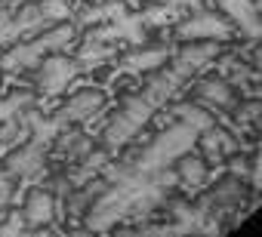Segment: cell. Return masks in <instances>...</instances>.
<instances>
[{"instance_id": "277c9868", "label": "cell", "mask_w": 262, "mask_h": 237, "mask_svg": "<svg viewBox=\"0 0 262 237\" xmlns=\"http://www.w3.org/2000/svg\"><path fill=\"white\" fill-rule=\"evenodd\" d=\"M22 216L25 225H50L56 219V194L50 188H31L22 200Z\"/></svg>"}, {"instance_id": "6da1fadb", "label": "cell", "mask_w": 262, "mask_h": 237, "mask_svg": "<svg viewBox=\"0 0 262 237\" xmlns=\"http://www.w3.org/2000/svg\"><path fill=\"white\" fill-rule=\"evenodd\" d=\"M74 37V28L71 25H56V28H47L40 37L28 40V43H19L13 46L10 53H4L0 59V68H25V65H37L40 59L59 53L62 46H68V40Z\"/></svg>"}, {"instance_id": "3957f363", "label": "cell", "mask_w": 262, "mask_h": 237, "mask_svg": "<svg viewBox=\"0 0 262 237\" xmlns=\"http://www.w3.org/2000/svg\"><path fill=\"white\" fill-rule=\"evenodd\" d=\"M194 99L204 105V108H219V111H234L241 105L234 86L222 77H207L194 86Z\"/></svg>"}, {"instance_id": "9c48e42d", "label": "cell", "mask_w": 262, "mask_h": 237, "mask_svg": "<svg viewBox=\"0 0 262 237\" xmlns=\"http://www.w3.org/2000/svg\"><path fill=\"white\" fill-rule=\"evenodd\" d=\"M216 53H219V40H185L179 62H182V68H201L204 62L216 59Z\"/></svg>"}, {"instance_id": "7c38bea8", "label": "cell", "mask_w": 262, "mask_h": 237, "mask_svg": "<svg viewBox=\"0 0 262 237\" xmlns=\"http://www.w3.org/2000/svg\"><path fill=\"white\" fill-rule=\"evenodd\" d=\"M90 148H93V145H90V139H86L83 133H68V136H62L59 145H56V151H62V154H68V157H83Z\"/></svg>"}, {"instance_id": "52a82bcc", "label": "cell", "mask_w": 262, "mask_h": 237, "mask_svg": "<svg viewBox=\"0 0 262 237\" xmlns=\"http://www.w3.org/2000/svg\"><path fill=\"white\" fill-rule=\"evenodd\" d=\"M198 145H201V151H204L207 160H225V157H231V154L241 151L237 139H234L228 130H222V127H207V130L201 133Z\"/></svg>"}, {"instance_id": "5bb4252c", "label": "cell", "mask_w": 262, "mask_h": 237, "mask_svg": "<svg viewBox=\"0 0 262 237\" xmlns=\"http://www.w3.org/2000/svg\"><path fill=\"white\" fill-rule=\"evenodd\" d=\"M25 231V216L19 209H10L4 219H0V237H7V234H19Z\"/></svg>"}, {"instance_id": "30bf717a", "label": "cell", "mask_w": 262, "mask_h": 237, "mask_svg": "<svg viewBox=\"0 0 262 237\" xmlns=\"http://www.w3.org/2000/svg\"><path fill=\"white\" fill-rule=\"evenodd\" d=\"M173 173L185 182V185H204L207 182V176H210V170H207V160L201 157V154H182L176 163H173Z\"/></svg>"}, {"instance_id": "8fae6325", "label": "cell", "mask_w": 262, "mask_h": 237, "mask_svg": "<svg viewBox=\"0 0 262 237\" xmlns=\"http://www.w3.org/2000/svg\"><path fill=\"white\" fill-rule=\"evenodd\" d=\"M164 62H167V50L164 46H145V50H133V53L126 56V65L129 68H142V71L158 68Z\"/></svg>"}, {"instance_id": "7a4b0ae2", "label": "cell", "mask_w": 262, "mask_h": 237, "mask_svg": "<svg viewBox=\"0 0 262 237\" xmlns=\"http://www.w3.org/2000/svg\"><path fill=\"white\" fill-rule=\"evenodd\" d=\"M231 22L225 16H210V13H201V16H191L185 19L179 28H176V37L185 43V40H225L231 37Z\"/></svg>"}, {"instance_id": "4fadbf2b", "label": "cell", "mask_w": 262, "mask_h": 237, "mask_svg": "<svg viewBox=\"0 0 262 237\" xmlns=\"http://www.w3.org/2000/svg\"><path fill=\"white\" fill-rule=\"evenodd\" d=\"M37 10H40L43 22H59V19L71 16V0H40Z\"/></svg>"}, {"instance_id": "ba28073f", "label": "cell", "mask_w": 262, "mask_h": 237, "mask_svg": "<svg viewBox=\"0 0 262 237\" xmlns=\"http://www.w3.org/2000/svg\"><path fill=\"white\" fill-rule=\"evenodd\" d=\"M102 105H105L102 89H80L65 102V108L59 111V121H86L96 111H102Z\"/></svg>"}, {"instance_id": "8992f818", "label": "cell", "mask_w": 262, "mask_h": 237, "mask_svg": "<svg viewBox=\"0 0 262 237\" xmlns=\"http://www.w3.org/2000/svg\"><path fill=\"white\" fill-rule=\"evenodd\" d=\"M74 74H77V62H74V59L47 56V59H40V77H37V83H40V89L53 92V89L65 86Z\"/></svg>"}, {"instance_id": "2e32d148", "label": "cell", "mask_w": 262, "mask_h": 237, "mask_svg": "<svg viewBox=\"0 0 262 237\" xmlns=\"http://www.w3.org/2000/svg\"><path fill=\"white\" fill-rule=\"evenodd\" d=\"M93 4H105V0H93Z\"/></svg>"}, {"instance_id": "e0dca14e", "label": "cell", "mask_w": 262, "mask_h": 237, "mask_svg": "<svg viewBox=\"0 0 262 237\" xmlns=\"http://www.w3.org/2000/svg\"><path fill=\"white\" fill-rule=\"evenodd\" d=\"M0 4H7V0H0Z\"/></svg>"}, {"instance_id": "9a60e30c", "label": "cell", "mask_w": 262, "mask_h": 237, "mask_svg": "<svg viewBox=\"0 0 262 237\" xmlns=\"http://www.w3.org/2000/svg\"><path fill=\"white\" fill-rule=\"evenodd\" d=\"M237 154H241V151H237ZM237 154L225 157V160H228V167H231V173H237V170H241V157H237ZM253 173H256V154H250V157H247V176H253Z\"/></svg>"}, {"instance_id": "5b68a950", "label": "cell", "mask_w": 262, "mask_h": 237, "mask_svg": "<svg viewBox=\"0 0 262 237\" xmlns=\"http://www.w3.org/2000/svg\"><path fill=\"white\" fill-rule=\"evenodd\" d=\"M216 10L237 25L247 37H259V16H256V0H216Z\"/></svg>"}]
</instances>
